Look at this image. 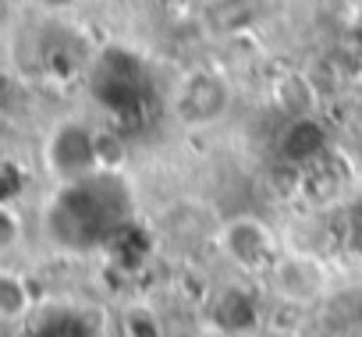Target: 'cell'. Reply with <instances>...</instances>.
I'll use <instances>...</instances> for the list:
<instances>
[{"label": "cell", "mask_w": 362, "mask_h": 337, "mask_svg": "<svg viewBox=\"0 0 362 337\" xmlns=\"http://www.w3.org/2000/svg\"><path fill=\"white\" fill-rule=\"evenodd\" d=\"M135 220L132 192L117 171H96L68 182L47 206V231L68 252L110 249V242Z\"/></svg>", "instance_id": "6da1fadb"}, {"label": "cell", "mask_w": 362, "mask_h": 337, "mask_svg": "<svg viewBox=\"0 0 362 337\" xmlns=\"http://www.w3.org/2000/svg\"><path fill=\"white\" fill-rule=\"evenodd\" d=\"M89 89L103 110H110L117 117H135L146 110L149 78H146L142 61L132 50L107 47L89 71Z\"/></svg>", "instance_id": "7a4b0ae2"}, {"label": "cell", "mask_w": 362, "mask_h": 337, "mask_svg": "<svg viewBox=\"0 0 362 337\" xmlns=\"http://www.w3.org/2000/svg\"><path fill=\"white\" fill-rule=\"evenodd\" d=\"M47 167L61 185L103 171L100 167V131H93L82 121H64L47 142Z\"/></svg>", "instance_id": "3957f363"}, {"label": "cell", "mask_w": 362, "mask_h": 337, "mask_svg": "<svg viewBox=\"0 0 362 337\" xmlns=\"http://www.w3.org/2000/svg\"><path fill=\"white\" fill-rule=\"evenodd\" d=\"M228 100H231V93H228L224 78H217L214 71H189L177 82L174 114L185 124H210L228 110Z\"/></svg>", "instance_id": "277c9868"}, {"label": "cell", "mask_w": 362, "mask_h": 337, "mask_svg": "<svg viewBox=\"0 0 362 337\" xmlns=\"http://www.w3.org/2000/svg\"><path fill=\"white\" fill-rule=\"evenodd\" d=\"M221 245H224L228 259L242 270H263L267 263H274V235L256 217H238V220L224 224Z\"/></svg>", "instance_id": "5b68a950"}, {"label": "cell", "mask_w": 362, "mask_h": 337, "mask_svg": "<svg viewBox=\"0 0 362 337\" xmlns=\"http://www.w3.org/2000/svg\"><path fill=\"white\" fill-rule=\"evenodd\" d=\"M274 11V0H206L203 25L210 36H242Z\"/></svg>", "instance_id": "8992f818"}, {"label": "cell", "mask_w": 362, "mask_h": 337, "mask_svg": "<svg viewBox=\"0 0 362 337\" xmlns=\"http://www.w3.org/2000/svg\"><path fill=\"white\" fill-rule=\"evenodd\" d=\"M210 319L231 333V337H245L256 323H259V312H256V298L245 291V288H224L214 305H210Z\"/></svg>", "instance_id": "52a82bcc"}, {"label": "cell", "mask_w": 362, "mask_h": 337, "mask_svg": "<svg viewBox=\"0 0 362 337\" xmlns=\"http://www.w3.org/2000/svg\"><path fill=\"white\" fill-rule=\"evenodd\" d=\"M323 142H327L323 124H320L313 114H302V117H291V124L284 128L281 156H284V160H291V163H302V167H305V163L320 160Z\"/></svg>", "instance_id": "ba28073f"}, {"label": "cell", "mask_w": 362, "mask_h": 337, "mask_svg": "<svg viewBox=\"0 0 362 337\" xmlns=\"http://www.w3.org/2000/svg\"><path fill=\"white\" fill-rule=\"evenodd\" d=\"M274 277H277V291L291 302H309L320 291V273L305 259H277Z\"/></svg>", "instance_id": "9c48e42d"}, {"label": "cell", "mask_w": 362, "mask_h": 337, "mask_svg": "<svg viewBox=\"0 0 362 337\" xmlns=\"http://www.w3.org/2000/svg\"><path fill=\"white\" fill-rule=\"evenodd\" d=\"M107 252H110V259H114V263H121V266H132V270H135V266H142V259H146V252H149V238H146V231L132 220V224H128L114 242H110V249H107Z\"/></svg>", "instance_id": "30bf717a"}, {"label": "cell", "mask_w": 362, "mask_h": 337, "mask_svg": "<svg viewBox=\"0 0 362 337\" xmlns=\"http://www.w3.org/2000/svg\"><path fill=\"white\" fill-rule=\"evenodd\" d=\"M33 309V288L18 273H0V316L18 319Z\"/></svg>", "instance_id": "8fae6325"}, {"label": "cell", "mask_w": 362, "mask_h": 337, "mask_svg": "<svg viewBox=\"0 0 362 337\" xmlns=\"http://www.w3.org/2000/svg\"><path fill=\"white\" fill-rule=\"evenodd\" d=\"M33 337H93V326L86 323V316H78L71 309H61V312H50L33 330Z\"/></svg>", "instance_id": "7c38bea8"}, {"label": "cell", "mask_w": 362, "mask_h": 337, "mask_svg": "<svg viewBox=\"0 0 362 337\" xmlns=\"http://www.w3.org/2000/svg\"><path fill=\"white\" fill-rule=\"evenodd\" d=\"M124 333L128 337H163V326H160V319L149 312V309H132L128 316H124Z\"/></svg>", "instance_id": "4fadbf2b"}, {"label": "cell", "mask_w": 362, "mask_h": 337, "mask_svg": "<svg viewBox=\"0 0 362 337\" xmlns=\"http://www.w3.org/2000/svg\"><path fill=\"white\" fill-rule=\"evenodd\" d=\"M0 227H4V231H0V249L8 252V249L15 245V238H18V213H15L11 203L0 206Z\"/></svg>", "instance_id": "5bb4252c"}, {"label": "cell", "mask_w": 362, "mask_h": 337, "mask_svg": "<svg viewBox=\"0 0 362 337\" xmlns=\"http://www.w3.org/2000/svg\"><path fill=\"white\" fill-rule=\"evenodd\" d=\"M40 4H47V8H71L75 0H40Z\"/></svg>", "instance_id": "9a60e30c"}, {"label": "cell", "mask_w": 362, "mask_h": 337, "mask_svg": "<svg viewBox=\"0 0 362 337\" xmlns=\"http://www.w3.org/2000/svg\"><path fill=\"white\" fill-rule=\"evenodd\" d=\"M351 220H355V227H358V231H362V203H358V206H355V217H351Z\"/></svg>", "instance_id": "2e32d148"}, {"label": "cell", "mask_w": 362, "mask_h": 337, "mask_svg": "<svg viewBox=\"0 0 362 337\" xmlns=\"http://www.w3.org/2000/svg\"><path fill=\"white\" fill-rule=\"evenodd\" d=\"M355 40L362 43V15H358V22H355Z\"/></svg>", "instance_id": "e0dca14e"}]
</instances>
